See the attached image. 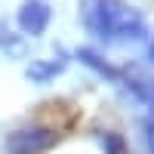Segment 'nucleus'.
Here are the masks:
<instances>
[{
    "label": "nucleus",
    "instance_id": "nucleus-4",
    "mask_svg": "<svg viewBox=\"0 0 154 154\" xmlns=\"http://www.w3.org/2000/svg\"><path fill=\"white\" fill-rule=\"evenodd\" d=\"M65 65H68V59H37L25 68V77L31 83H49L53 77H59L65 71Z\"/></svg>",
    "mask_w": 154,
    "mask_h": 154
},
{
    "label": "nucleus",
    "instance_id": "nucleus-7",
    "mask_svg": "<svg viewBox=\"0 0 154 154\" xmlns=\"http://www.w3.org/2000/svg\"><path fill=\"white\" fill-rule=\"evenodd\" d=\"M142 139H145V148H148V154H154V117L142 120Z\"/></svg>",
    "mask_w": 154,
    "mask_h": 154
},
{
    "label": "nucleus",
    "instance_id": "nucleus-2",
    "mask_svg": "<svg viewBox=\"0 0 154 154\" xmlns=\"http://www.w3.org/2000/svg\"><path fill=\"white\" fill-rule=\"evenodd\" d=\"M59 142V133L46 123H25L16 126L6 139H3V148L6 154H46L53 151Z\"/></svg>",
    "mask_w": 154,
    "mask_h": 154
},
{
    "label": "nucleus",
    "instance_id": "nucleus-3",
    "mask_svg": "<svg viewBox=\"0 0 154 154\" xmlns=\"http://www.w3.org/2000/svg\"><path fill=\"white\" fill-rule=\"evenodd\" d=\"M49 19H53V9H49L46 0H22V6L16 12L19 28L28 37H40L49 28Z\"/></svg>",
    "mask_w": 154,
    "mask_h": 154
},
{
    "label": "nucleus",
    "instance_id": "nucleus-8",
    "mask_svg": "<svg viewBox=\"0 0 154 154\" xmlns=\"http://www.w3.org/2000/svg\"><path fill=\"white\" fill-rule=\"evenodd\" d=\"M148 62H151V65H154V40L148 43Z\"/></svg>",
    "mask_w": 154,
    "mask_h": 154
},
{
    "label": "nucleus",
    "instance_id": "nucleus-5",
    "mask_svg": "<svg viewBox=\"0 0 154 154\" xmlns=\"http://www.w3.org/2000/svg\"><path fill=\"white\" fill-rule=\"evenodd\" d=\"M126 89L133 93L136 102H142V105L154 114V77L151 74H126Z\"/></svg>",
    "mask_w": 154,
    "mask_h": 154
},
{
    "label": "nucleus",
    "instance_id": "nucleus-6",
    "mask_svg": "<svg viewBox=\"0 0 154 154\" xmlns=\"http://www.w3.org/2000/svg\"><path fill=\"white\" fill-rule=\"evenodd\" d=\"M77 59H80L89 71H96L99 77H105V80H120V77H123L117 68L111 65V62H105V59H102L96 49H86V46H83V49H77Z\"/></svg>",
    "mask_w": 154,
    "mask_h": 154
},
{
    "label": "nucleus",
    "instance_id": "nucleus-1",
    "mask_svg": "<svg viewBox=\"0 0 154 154\" xmlns=\"http://www.w3.org/2000/svg\"><path fill=\"white\" fill-rule=\"evenodd\" d=\"M80 22L105 43H133L148 34L145 16L126 0H80Z\"/></svg>",
    "mask_w": 154,
    "mask_h": 154
}]
</instances>
